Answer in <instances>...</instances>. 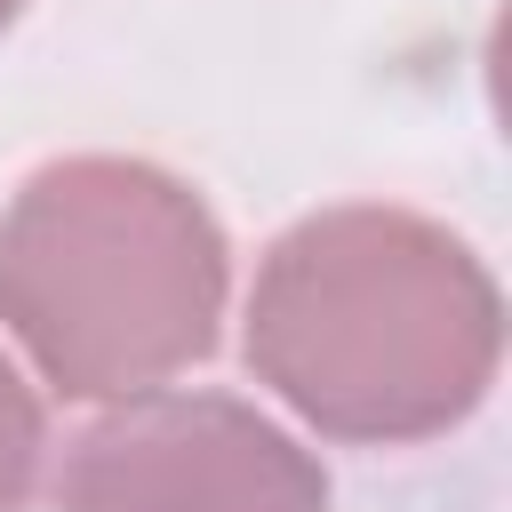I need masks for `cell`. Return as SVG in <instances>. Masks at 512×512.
Here are the masks:
<instances>
[{"label":"cell","instance_id":"6da1fadb","mask_svg":"<svg viewBox=\"0 0 512 512\" xmlns=\"http://www.w3.org/2000/svg\"><path fill=\"white\" fill-rule=\"evenodd\" d=\"M24 472H32V408L16 400V384L0 368V504L24 488Z\"/></svg>","mask_w":512,"mask_h":512}]
</instances>
